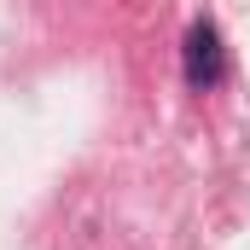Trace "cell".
<instances>
[{
    "instance_id": "6da1fadb",
    "label": "cell",
    "mask_w": 250,
    "mask_h": 250,
    "mask_svg": "<svg viewBox=\"0 0 250 250\" xmlns=\"http://www.w3.org/2000/svg\"><path fill=\"white\" fill-rule=\"evenodd\" d=\"M181 70H187V87L192 93H209L221 76H227V53H221V35L209 18H198L187 29V53H181Z\"/></svg>"
}]
</instances>
